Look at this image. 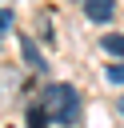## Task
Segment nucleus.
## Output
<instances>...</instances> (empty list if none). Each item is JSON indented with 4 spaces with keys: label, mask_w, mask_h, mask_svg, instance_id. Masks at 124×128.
<instances>
[{
    "label": "nucleus",
    "mask_w": 124,
    "mask_h": 128,
    "mask_svg": "<svg viewBox=\"0 0 124 128\" xmlns=\"http://www.w3.org/2000/svg\"><path fill=\"white\" fill-rule=\"evenodd\" d=\"M120 112H124V96H120Z\"/></svg>",
    "instance_id": "nucleus-7"
},
{
    "label": "nucleus",
    "mask_w": 124,
    "mask_h": 128,
    "mask_svg": "<svg viewBox=\"0 0 124 128\" xmlns=\"http://www.w3.org/2000/svg\"><path fill=\"white\" fill-rule=\"evenodd\" d=\"M108 80L112 84H124V64H108Z\"/></svg>",
    "instance_id": "nucleus-5"
},
{
    "label": "nucleus",
    "mask_w": 124,
    "mask_h": 128,
    "mask_svg": "<svg viewBox=\"0 0 124 128\" xmlns=\"http://www.w3.org/2000/svg\"><path fill=\"white\" fill-rule=\"evenodd\" d=\"M112 12H116V0H84V16L96 20V24L112 20Z\"/></svg>",
    "instance_id": "nucleus-2"
},
{
    "label": "nucleus",
    "mask_w": 124,
    "mask_h": 128,
    "mask_svg": "<svg viewBox=\"0 0 124 128\" xmlns=\"http://www.w3.org/2000/svg\"><path fill=\"white\" fill-rule=\"evenodd\" d=\"M20 48H24V60H28L32 68H44V60H40V52H36V44H32V40H20Z\"/></svg>",
    "instance_id": "nucleus-3"
},
{
    "label": "nucleus",
    "mask_w": 124,
    "mask_h": 128,
    "mask_svg": "<svg viewBox=\"0 0 124 128\" xmlns=\"http://www.w3.org/2000/svg\"><path fill=\"white\" fill-rule=\"evenodd\" d=\"M40 108H44L48 120H56V124H76V120H80V96H76L72 84H48Z\"/></svg>",
    "instance_id": "nucleus-1"
},
{
    "label": "nucleus",
    "mask_w": 124,
    "mask_h": 128,
    "mask_svg": "<svg viewBox=\"0 0 124 128\" xmlns=\"http://www.w3.org/2000/svg\"><path fill=\"white\" fill-rule=\"evenodd\" d=\"M100 44H104L108 52H116V56H124V36H112V32H108V36H104Z\"/></svg>",
    "instance_id": "nucleus-4"
},
{
    "label": "nucleus",
    "mask_w": 124,
    "mask_h": 128,
    "mask_svg": "<svg viewBox=\"0 0 124 128\" xmlns=\"http://www.w3.org/2000/svg\"><path fill=\"white\" fill-rule=\"evenodd\" d=\"M8 24H12V12H8V8H0V32H4Z\"/></svg>",
    "instance_id": "nucleus-6"
}]
</instances>
